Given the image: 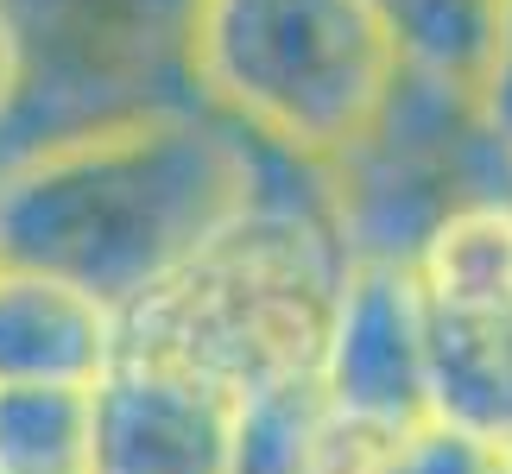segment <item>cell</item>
Returning <instances> with one entry per match:
<instances>
[{
    "label": "cell",
    "instance_id": "obj_1",
    "mask_svg": "<svg viewBox=\"0 0 512 474\" xmlns=\"http://www.w3.org/2000/svg\"><path fill=\"white\" fill-rule=\"evenodd\" d=\"M260 190V146L203 102L89 133L0 171V260L114 316L196 260Z\"/></svg>",
    "mask_w": 512,
    "mask_h": 474
},
{
    "label": "cell",
    "instance_id": "obj_2",
    "mask_svg": "<svg viewBox=\"0 0 512 474\" xmlns=\"http://www.w3.org/2000/svg\"><path fill=\"white\" fill-rule=\"evenodd\" d=\"M342 247L323 222V177L260 152V190L215 241L121 310V348L159 354L222 392L317 373Z\"/></svg>",
    "mask_w": 512,
    "mask_h": 474
},
{
    "label": "cell",
    "instance_id": "obj_3",
    "mask_svg": "<svg viewBox=\"0 0 512 474\" xmlns=\"http://www.w3.org/2000/svg\"><path fill=\"white\" fill-rule=\"evenodd\" d=\"M399 70L367 0H196V102L317 177L373 127Z\"/></svg>",
    "mask_w": 512,
    "mask_h": 474
},
{
    "label": "cell",
    "instance_id": "obj_4",
    "mask_svg": "<svg viewBox=\"0 0 512 474\" xmlns=\"http://www.w3.org/2000/svg\"><path fill=\"white\" fill-rule=\"evenodd\" d=\"M0 7L19 38V89L0 114V171L196 102V0H0Z\"/></svg>",
    "mask_w": 512,
    "mask_h": 474
},
{
    "label": "cell",
    "instance_id": "obj_5",
    "mask_svg": "<svg viewBox=\"0 0 512 474\" xmlns=\"http://www.w3.org/2000/svg\"><path fill=\"white\" fill-rule=\"evenodd\" d=\"M512 196V146L475 95L399 70L386 108L323 171V222L342 260H411L449 209Z\"/></svg>",
    "mask_w": 512,
    "mask_h": 474
},
{
    "label": "cell",
    "instance_id": "obj_6",
    "mask_svg": "<svg viewBox=\"0 0 512 474\" xmlns=\"http://www.w3.org/2000/svg\"><path fill=\"white\" fill-rule=\"evenodd\" d=\"M323 399L367 437H405L430 405V304L411 260H342L317 361Z\"/></svg>",
    "mask_w": 512,
    "mask_h": 474
},
{
    "label": "cell",
    "instance_id": "obj_7",
    "mask_svg": "<svg viewBox=\"0 0 512 474\" xmlns=\"http://www.w3.org/2000/svg\"><path fill=\"white\" fill-rule=\"evenodd\" d=\"M228 405L234 392L203 373L121 348L89 386V474H222Z\"/></svg>",
    "mask_w": 512,
    "mask_h": 474
},
{
    "label": "cell",
    "instance_id": "obj_8",
    "mask_svg": "<svg viewBox=\"0 0 512 474\" xmlns=\"http://www.w3.org/2000/svg\"><path fill=\"white\" fill-rule=\"evenodd\" d=\"M121 354V316L51 272L0 260V386H95Z\"/></svg>",
    "mask_w": 512,
    "mask_h": 474
},
{
    "label": "cell",
    "instance_id": "obj_9",
    "mask_svg": "<svg viewBox=\"0 0 512 474\" xmlns=\"http://www.w3.org/2000/svg\"><path fill=\"white\" fill-rule=\"evenodd\" d=\"M386 449L323 399L317 373H291L234 392L222 474H380Z\"/></svg>",
    "mask_w": 512,
    "mask_h": 474
},
{
    "label": "cell",
    "instance_id": "obj_10",
    "mask_svg": "<svg viewBox=\"0 0 512 474\" xmlns=\"http://www.w3.org/2000/svg\"><path fill=\"white\" fill-rule=\"evenodd\" d=\"M430 316L512 323V196H475L449 209L411 253Z\"/></svg>",
    "mask_w": 512,
    "mask_h": 474
},
{
    "label": "cell",
    "instance_id": "obj_11",
    "mask_svg": "<svg viewBox=\"0 0 512 474\" xmlns=\"http://www.w3.org/2000/svg\"><path fill=\"white\" fill-rule=\"evenodd\" d=\"M430 405L437 418L512 443V323L430 316Z\"/></svg>",
    "mask_w": 512,
    "mask_h": 474
},
{
    "label": "cell",
    "instance_id": "obj_12",
    "mask_svg": "<svg viewBox=\"0 0 512 474\" xmlns=\"http://www.w3.org/2000/svg\"><path fill=\"white\" fill-rule=\"evenodd\" d=\"M411 76L449 83L481 102L487 51H494V0H367Z\"/></svg>",
    "mask_w": 512,
    "mask_h": 474
},
{
    "label": "cell",
    "instance_id": "obj_13",
    "mask_svg": "<svg viewBox=\"0 0 512 474\" xmlns=\"http://www.w3.org/2000/svg\"><path fill=\"white\" fill-rule=\"evenodd\" d=\"M89 386H0V474H89Z\"/></svg>",
    "mask_w": 512,
    "mask_h": 474
},
{
    "label": "cell",
    "instance_id": "obj_14",
    "mask_svg": "<svg viewBox=\"0 0 512 474\" xmlns=\"http://www.w3.org/2000/svg\"><path fill=\"white\" fill-rule=\"evenodd\" d=\"M380 474H512V443L481 437L456 418H424L392 437Z\"/></svg>",
    "mask_w": 512,
    "mask_h": 474
},
{
    "label": "cell",
    "instance_id": "obj_15",
    "mask_svg": "<svg viewBox=\"0 0 512 474\" xmlns=\"http://www.w3.org/2000/svg\"><path fill=\"white\" fill-rule=\"evenodd\" d=\"M481 114L494 127V140L512 146V0H494V51H487V76H481Z\"/></svg>",
    "mask_w": 512,
    "mask_h": 474
},
{
    "label": "cell",
    "instance_id": "obj_16",
    "mask_svg": "<svg viewBox=\"0 0 512 474\" xmlns=\"http://www.w3.org/2000/svg\"><path fill=\"white\" fill-rule=\"evenodd\" d=\"M13 89H19V38H13V19H7V7H0V114H7Z\"/></svg>",
    "mask_w": 512,
    "mask_h": 474
}]
</instances>
